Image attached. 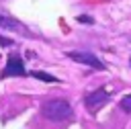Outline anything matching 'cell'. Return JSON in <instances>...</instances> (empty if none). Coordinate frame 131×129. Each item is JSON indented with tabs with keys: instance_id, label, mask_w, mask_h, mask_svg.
<instances>
[{
	"instance_id": "5b68a950",
	"label": "cell",
	"mask_w": 131,
	"mask_h": 129,
	"mask_svg": "<svg viewBox=\"0 0 131 129\" xmlns=\"http://www.w3.org/2000/svg\"><path fill=\"white\" fill-rule=\"evenodd\" d=\"M0 27L2 29H8V31H25L18 20H14L10 16H4V14H0Z\"/></svg>"
},
{
	"instance_id": "9c48e42d",
	"label": "cell",
	"mask_w": 131,
	"mask_h": 129,
	"mask_svg": "<svg viewBox=\"0 0 131 129\" xmlns=\"http://www.w3.org/2000/svg\"><path fill=\"white\" fill-rule=\"evenodd\" d=\"M78 20H80V23H92L90 16H78Z\"/></svg>"
},
{
	"instance_id": "52a82bcc",
	"label": "cell",
	"mask_w": 131,
	"mask_h": 129,
	"mask_svg": "<svg viewBox=\"0 0 131 129\" xmlns=\"http://www.w3.org/2000/svg\"><path fill=\"white\" fill-rule=\"evenodd\" d=\"M121 109L125 113H131V94H127V96L121 98Z\"/></svg>"
},
{
	"instance_id": "6da1fadb",
	"label": "cell",
	"mask_w": 131,
	"mask_h": 129,
	"mask_svg": "<svg viewBox=\"0 0 131 129\" xmlns=\"http://www.w3.org/2000/svg\"><path fill=\"white\" fill-rule=\"evenodd\" d=\"M41 117L47 121H53V123L68 121L72 117V104L66 98H51L41 104Z\"/></svg>"
},
{
	"instance_id": "ba28073f",
	"label": "cell",
	"mask_w": 131,
	"mask_h": 129,
	"mask_svg": "<svg viewBox=\"0 0 131 129\" xmlns=\"http://www.w3.org/2000/svg\"><path fill=\"white\" fill-rule=\"evenodd\" d=\"M0 45H2V47H8V45H12V39H6V37H0Z\"/></svg>"
},
{
	"instance_id": "3957f363",
	"label": "cell",
	"mask_w": 131,
	"mask_h": 129,
	"mask_svg": "<svg viewBox=\"0 0 131 129\" xmlns=\"http://www.w3.org/2000/svg\"><path fill=\"white\" fill-rule=\"evenodd\" d=\"M68 57L78 61V63H84V66H90L94 70H104V63L94 55V53H86V51H68Z\"/></svg>"
},
{
	"instance_id": "277c9868",
	"label": "cell",
	"mask_w": 131,
	"mask_h": 129,
	"mask_svg": "<svg viewBox=\"0 0 131 129\" xmlns=\"http://www.w3.org/2000/svg\"><path fill=\"white\" fill-rule=\"evenodd\" d=\"M27 70H25V63L18 55H10L8 61H6V68L2 70L0 78H10V76H25Z\"/></svg>"
},
{
	"instance_id": "7a4b0ae2",
	"label": "cell",
	"mask_w": 131,
	"mask_h": 129,
	"mask_svg": "<svg viewBox=\"0 0 131 129\" xmlns=\"http://www.w3.org/2000/svg\"><path fill=\"white\" fill-rule=\"evenodd\" d=\"M104 102H108V92H106L104 88H98V90L88 92V94L84 96V104H86V109H88L90 113H96Z\"/></svg>"
},
{
	"instance_id": "8992f818",
	"label": "cell",
	"mask_w": 131,
	"mask_h": 129,
	"mask_svg": "<svg viewBox=\"0 0 131 129\" xmlns=\"http://www.w3.org/2000/svg\"><path fill=\"white\" fill-rule=\"evenodd\" d=\"M33 76L39 78V80H45V82H57L55 76H49V74H43V72H33Z\"/></svg>"
}]
</instances>
